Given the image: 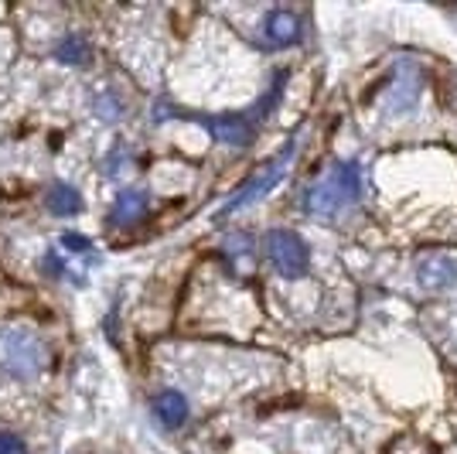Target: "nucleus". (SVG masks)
<instances>
[{
    "label": "nucleus",
    "mask_w": 457,
    "mask_h": 454,
    "mask_svg": "<svg viewBox=\"0 0 457 454\" xmlns=\"http://www.w3.org/2000/svg\"><path fill=\"white\" fill-rule=\"evenodd\" d=\"M362 198V168L355 161H338L304 191V208L318 219H335Z\"/></svg>",
    "instance_id": "nucleus-1"
},
{
    "label": "nucleus",
    "mask_w": 457,
    "mask_h": 454,
    "mask_svg": "<svg viewBox=\"0 0 457 454\" xmlns=\"http://www.w3.org/2000/svg\"><path fill=\"white\" fill-rule=\"evenodd\" d=\"M294 151H297V140H287L284 147L273 154L267 164H260V168L253 171L246 181L239 185V191L228 198L226 206L219 208V215H232V212H239V208L260 202L267 191L277 189V185H280V178L287 174V168H290V161H294Z\"/></svg>",
    "instance_id": "nucleus-2"
},
{
    "label": "nucleus",
    "mask_w": 457,
    "mask_h": 454,
    "mask_svg": "<svg viewBox=\"0 0 457 454\" xmlns=\"http://www.w3.org/2000/svg\"><path fill=\"white\" fill-rule=\"evenodd\" d=\"M48 362V349L45 341L28 332V328H7L0 332V366L11 373V376L31 379L38 376Z\"/></svg>",
    "instance_id": "nucleus-3"
},
{
    "label": "nucleus",
    "mask_w": 457,
    "mask_h": 454,
    "mask_svg": "<svg viewBox=\"0 0 457 454\" xmlns=\"http://www.w3.org/2000/svg\"><path fill=\"white\" fill-rule=\"evenodd\" d=\"M168 116H181V120L202 123L219 144H228V147H249V144H253V130H256V123H253L246 114L209 116V114H188V110H178V106H164V103H161L154 120H168Z\"/></svg>",
    "instance_id": "nucleus-4"
},
{
    "label": "nucleus",
    "mask_w": 457,
    "mask_h": 454,
    "mask_svg": "<svg viewBox=\"0 0 457 454\" xmlns=\"http://www.w3.org/2000/svg\"><path fill=\"white\" fill-rule=\"evenodd\" d=\"M263 249H267L270 266L287 281H301L311 270V249L294 229H270L263 236Z\"/></svg>",
    "instance_id": "nucleus-5"
},
{
    "label": "nucleus",
    "mask_w": 457,
    "mask_h": 454,
    "mask_svg": "<svg viewBox=\"0 0 457 454\" xmlns=\"http://www.w3.org/2000/svg\"><path fill=\"white\" fill-rule=\"evenodd\" d=\"M420 93H423L420 69L410 62V58H403L400 65H396V72H393V86H389V110H396V114L413 110V106H417V99H420Z\"/></svg>",
    "instance_id": "nucleus-6"
},
{
    "label": "nucleus",
    "mask_w": 457,
    "mask_h": 454,
    "mask_svg": "<svg viewBox=\"0 0 457 454\" xmlns=\"http://www.w3.org/2000/svg\"><path fill=\"white\" fill-rule=\"evenodd\" d=\"M417 284L427 290H447L457 284V260L447 253H430L417 264Z\"/></svg>",
    "instance_id": "nucleus-7"
},
{
    "label": "nucleus",
    "mask_w": 457,
    "mask_h": 454,
    "mask_svg": "<svg viewBox=\"0 0 457 454\" xmlns=\"http://www.w3.org/2000/svg\"><path fill=\"white\" fill-rule=\"evenodd\" d=\"M263 38H267V45H273V48H287V45L301 41V21H297V14H294V11H284V7L270 11L267 18H263Z\"/></svg>",
    "instance_id": "nucleus-8"
},
{
    "label": "nucleus",
    "mask_w": 457,
    "mask_h": 454,
    "mask_svg": "<svg viewBox=\"0 0 457 454\" xmlns=\"http://www.w3.org/2000/svg\"><path fill=\"white\" fill-rule=\"evenodd\" d=\"M147 208H151L147 191L127 189V191H120V195H116L110 219H113V226H134V223H140V219L147 215Z\"/></svg>",
    "instance_id": "nucleus-9"
},
{
    "label": "nucleus",
    "mask_w": 457,
    "mask_h": 454,
    "mask_svg": "<svg viewBox=\"0 0 457 454\" xmlns=\"http://www.w3.org/2000/svg\"><path fill=\"white\" fill-rule=\"evenodd\" d=\"M154 416L164 431H178L188 420V399L181 397L178 390H164L154 397Z\"/></svg>",
    "instance_id": "nucleus-10"
},
{
    "label": "nucleus",
    "mask_w": 457,
    "mask_h": 454,
    "mask_svg": "<svg viewBox=\"0 0 457 454\" xmlns=\"http://www.w3.org/2000/svg\"><path fill=\"white\" fill-rule=\"evenodd\" d=\"M55 58L65 62V65L86 69V65H93V45L82 38V35H65V38L55 45Z\"/></svg>",
    "instance_id": "nucleus-11"
},
{
    "label": "nucleus",
    "mask_w": 457,
    "mask_h": 454,
    "mask_svg": "<svg viewBox=\"0 0 457 454\" xmlns=\"http://www.w3.org/2000/svg\"><path fill=\"white\" fill-rule=\"evenodd\" d=\"M45 206H48V212H55V215H79L82 212V195L72 185H62L58 181L45 195Z\"/></svg>",
    "instance_id": "nucleus-12"
},
{
    "label": "nucleus",
    "mask_w": 457,
    "mask_h": 454,
    "mask_svg": "<svg viewBox=\"0 0 457 454\" xmlns=\"http://www.w3.org/2000/svg\"><path fill=\"white\" fill-rule=\"evenodd\" d=\"M284 86H287V72H277V76H273V86H270V93L253 106V114H246L253 123H260L263 116L273 114V106H277V99H280V93H284Z\"/></svg>",
    "instance_id": "nucleus-13"
},
{
    "label": "nucleus",
    "mask_w": 457,
    "mask_h": 454,
    "mask_svg": "<svg viewBox=\"0 0 457 454\" xmlns=\"http://www.w3.org/2000/svg\"><path fill=\"white\" fill-rule=\"evenodd\" d=\"M249 249H253V240H249L246 232H232L226 240V253L232 256V260H243V256H249Z\"/></svg>",
    "instance_id": "nucleus-14"
},
{
    "label": "nucleus",
    "mask_w": 457,
    "mask_h": 454,
    "mask_svg": "<svg viewBox=\"0 0 457 454\" xmlns=\"http://www.w3.org/2000/svg\"><path fill=\"white\" fill-rule=\"evenodd\" d=\"M0 454H28V444H24L18 434L0 431Z\"/></svg>",
    "instance_id": "nucleus-15"
},
{
    "label": "nucleus",
    "mask_w": 457,
    "mask_h": 454,
    "mask_svg": "<svg viewBox=\"0 0 457 454\" xmlns=\"http://www.w3.org/2000/svg\"><path fill=\"white\" fill-rule=\"evenodd\" d=\"M96 106H99V116H103V120H120V116H123V110H120V103H116L113 96H110V99H106V96H99V99H96Z\"/></svg>",
    "instance_id": "nucleus-16"
},
{
    "label": "nucleus",
    "mask_w": 457,
    "mask_h": 454,
    "mask_svg": "<svg viewBox=\"0 0 457 454\" xmlns=\"http://www.w3.org/2000/svg\"><path fill=\"white\" fill-rule=\"evenodd\" d=\"M62 247H69L72 253H93V243L86 236H79V232H65L62 236Z\"/></svg>",
    "instance_id": "nucleus-17"
},
{
    "label": "nucleus",
    "mask_w": 457,
    "mask_h": 454,
    "mask_svg": "<svg viewBox=\"0 0 457 454\" xmlns=\"http://www.w3.org/2000/svg\"><path fill=\"white\" fill-rule=\"evenodd\" d=\"M45 270H48V277H62V260L48 253V256H45Z\"/></svg>",
    "instance_id": "nucleus-18"
}]
</instances>
